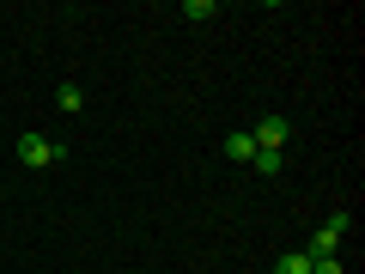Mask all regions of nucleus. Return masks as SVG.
<instances>
[{
  "label": "nucleus",
  "mask_w": 365,
  "mask_h": 274,
  "mask_svg": "<svg viewBox=\"0 0 365 274\" xmlns=\"http://www.w3.org/2000/svg\"><path fill=\"white\" fill-rule=\"evenodd\" d=\"M19 165L49 171V165H61V146H55V141H43V134H25V141H19Z\"/></svg>",
  "instance_id": "nucleus-1"
},
{
  "label": "nucleus",
  "mask_w": 365,
  "mask_h": 274,
  "mask_svg": "<svg viewBox=\"0 0 365 274\" xmlns=\"http://www.w3.org/2000/svg\"><path fill=\"white\" fill-rule=\"evenodd\" d=\"M250 141H256V153H280V146H287V122H280V116H262Z\"/></svg>",
  "instance_id": "nucleus-2"
},
{
  "label": "nucleus",
  "mask_w": 365,
  "mask_h": 274,
  "mask_svg": "<svg viewBox=\"0 0 365 274\" xmlns=\"http://www.w3.org/2000/svg\"><path fill=\"white\" fill-rule=\"evenodd\" d=\"M274 274H311V256L304 250H287V256H274Z\"/></svg>",
  "instance_id": "nucleus-3"
},
{
  "label": "nucleus",
  "mask_w": 365,
  "mask_h": 274,
  "mask_svg": "<svg viewBox=\"0 0 365 274\" xmlns=\"http://www.w3.org/2000/svg\"><path fill=\"white\" fill-rule=\"evenodd\" d=\"M225 158H237V165H250V158H256V141H250V134H232V141H225Z\"/></svg>",
  "instance_id": "nucleus-4"
},
{
  "label": "nucleus",
  "mask_w": 365,
  "mask_h": 274,
  "mask_svg": "<svg viewBox=\"0 0 365 274\" xmlns=\"http://www.w3.org/2000/svg\"><path fill=\"white\" fill-rule=\"evenodd\" d=\"M55 104H61L67 116H79V110H86V91H79V86H61V91H55Z\"/></svg>",
  "instance_id": "nucleus-5"
},
{
  "label": "nucleus",
  "mask_w": 365,
  "mask_h": 274,
  "mask_svg": "<svg viewBox=\"0 0 365 274\" xmlns=\"http://www.w3.org/2000/svg\"><path fill=\"white\" fill-rule=\"evenodd\" d=\"M250 165H256L262 177H280V171H287V153H256V158H250Z\"/></svg>",
  "instance_id": "nucleus-6"
},
{
  "label": "nucleus",
  "mask_w": 365,
  "mask_h": 274,
  "mask_svg": "<svg viewBox=\"0 0 365 274\" xmlns=\"http://www.w3.org/2000/svg\"><path fill=\"white\" fill-rule=\"evenodd\" d=\"M311 274H347V268H341V256H323V262H311Z\"/></svg>",
  "instance_id": "nucleus-7"
}]
</instances>
